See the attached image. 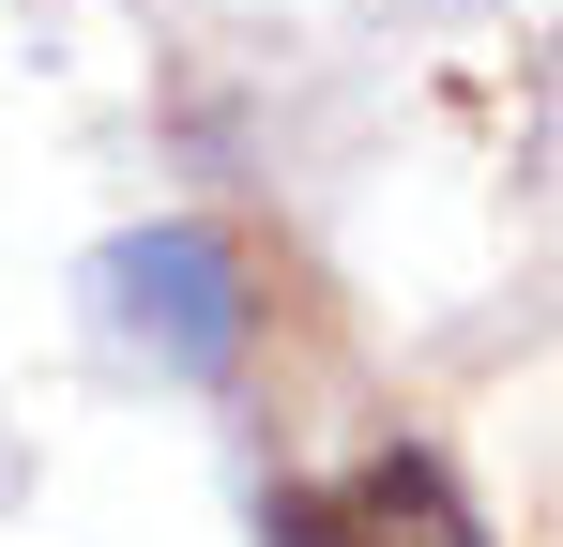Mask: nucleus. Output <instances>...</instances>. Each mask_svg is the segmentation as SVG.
I'll return each instance as SVG.
<instances>
[{
  "mask_svg": "<svg viewBox=\"0 0 563 547\" xmlns=\"http://www.w3.org/2000/svg\"><path fill=\"white\" fill-rule=\"evenodd\" d=\"M122 289H137V335H168L184 365H229V335H244V274H229V244H198V228L122 244Z\"/></svg>",
  "mask_w": 563,
  "mask_h": 547,
  "instance_id": "2",
  "label": "nucleus"
},
{
  "mask_svg": "<svg viewBox=\"0 0 563 547\" xmlns=\"http://www.w3.org/2000/svg\"><path fill=\"white\" fill-rule=\"evenodd\" d=\"M275 547H487V517L457 502L442 456H366V471L305 487V502L275 517Z\"/></svg>",
  "mask_w": 563,
  "mask_h": 547,
  "instance_id": "1",
  "label": "nucleus"
}]
</instances>
